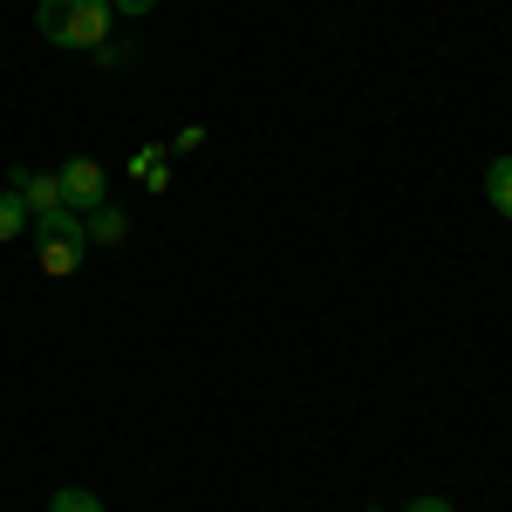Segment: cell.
<instances>
[{"mask_svg": "<svg viewBox=\"0 0 512 512\" xmlns=\"http://www.w3.org/2000/svg\"><path fill=\"white\" fill-rule=\"evenodd\" d=\"M110 14H117L110 0H41L35 28H41V41H55V48H103Z\"/></svg>", "mask_w": 512, "mask_h": 512, "instance_id": "cell-1", "label": "cell"}, {"mask_svg": "<svg viewBox=\"0 0 512 512\" xmlns=\"http://www.w3.org/2000/svg\"><path fill=\"white\" fill-rule=\"evenodd\" d=\"M35 226H41V274L69 280L82 267V246H89L82 219H76V212H48V219H35Z\"/></svg>", "mask_w": 512, "mask_h": 512, "instance_id": "cell-2", "label": "cell"}, {"mask_svg": "<svg viewBox=\"0 0 512 512\" xmlns=\"http://www.w3.org/2000/svg\"><path fill=\"white\" fill-rule=\"evenodd\" d=\"M55 178H62L69 212H96V205H110V178H103V164H96V158H69Z\"/></svg>", "mask_w": 512, "mask_h": 512, "instance_id": "cell-3", "label": "cell"}, {"mask_svg": "<svg viewBox=\"0 0 512 512\" xmlns=\"http://www.w3.org/2000/svg\"><path fill=\"white\" fill-rule=\"evenodd\" d=\"M14 192L28 198V212H35V219L69 212V198H62V178H55V171H28V164H21V171H14Z\"/></svg>", "mask_w": 512, "mask_h": 512, "instance_id": "cell-4", "label": "cell"}, {"mask_svg": "<svg viewBox=\"0 0 512 512\" xmlns=\"http://www.w3.org/2000/svg\"><path fill=\"white\" fill-rule=\"evenodd\" d=\"M130 178H137L144 192H164V185H171V164H164V144H144V151L130 158Z\"/></svg>", "mask_w": 512, "mask_h": 512, "instance_id": "cell-5", "label": "cell"}, {"mask_svg": "<svg viewBox=\"0 0 512 512\" xmlns=\"http://www.w3.org/2000/svg\"><path fill=\"white\" fill-rule=\"evenodd\" d=\"M485 198H492V212H506V219H512V151L485 164Z\"/></svg>", "mask_w": 512, "mask_h": 512, "instance_id": "cell-6", "label": "cell"}, {"mask_svg": "<svg viewBox=\"0 0 512 512\" xmlns=\"http://www.w3.org/2000/svg\"><path fill=\"white\" fill-rule=\"evenodd\" d=\"M28 219H35V212H28V198L14 192V185H7V192H0V246L28 233Z\"/></svg>", "mask_w": 512, "mask_h": 512, "instance_id": "cell-7", "label": "cell"}, {"mask_svg": "<svg viewBox=\"0 0 512 512\" xmlns=\"http://www.w3.org/2000/svg\"><path fill=\"white\" fill-rule=\"evenodd\" d=\"M82 233H89V239H110V246H117V239L130 233V219H123L117 205H96V212L82 219Z\"/></svg>", "mask_w": 512, "mask_h": 512, "instance_id": "cell-8", "label": "cell"}, {"mask_svg": "<svg viewBox=\"0 0 512 512\" xmlns=\"http://www.w3.org/2000/svg\"><path fill=\"white\" fill-rule=\"evenodd\" d=\"M48 512H103V499H96L89 485H62V492L48 499Z\"/></svg>", "mask_w": 512, "mask_h": 512, "instance_id": "cell-9", "label": "cell"}, {"mask_svg": "<svg viewBox=\"0 0 512 512\" xmlns=\"http://www.w3.org/2000/svg\"><path fill=\"white\" fill-rule=\"evenodd\" d=\"M403 512H451V499H437V492H424V499H410Z\"/></svg>", "mask_w": 512, "mask_h": 512, "instance_id": "cell-10", "label": "cell"}, {"mask_svg": "<svg viewBox=\"0 0 512 512\" xmlns=\"http://www.w3.org/2000/svg\"><path fill=\"white\" fill-rule=\"evenodd\" d=\"M110 7H117V14H130V21H137V14H151V7H158V0H110Z\"/></svg>", "mask_w": 512, "mask_h": 512, "instance_id": "cell-11", "label": "cell"}]
</instances>
